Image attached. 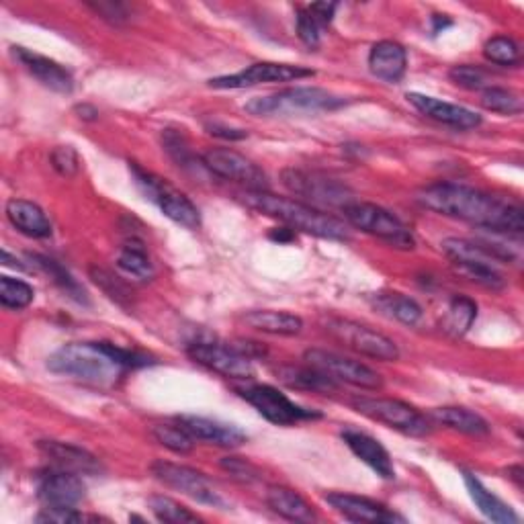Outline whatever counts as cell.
I'll use <instances>...</instances> for the list:
<instances>
[{
	"instance_id": "6da1fadb",
	"label": "cell",
	"mask_w": 524,
	"mask_h": 524,
	"mask_svg": "<svg viewBox=\"0 0 524 524\" xmlns=\"http://www.w3.org/2000/svg\"><path fill=\"white\" fill-rule=\"evenodd\" d=\"M418 201L430 211L469 222L488 232L520 236L524 230V215L518 205L473 187L436 183L422 189L418 193Z\"/></svg>"
},
{
	"instance_id": "7a4b0ae2",
	"label": "cell",
	"mask_w": 524,
	"mask_h": 524,
	"mask_svg": "<svg viewBox=\"0 0 524 524\" xmlns=\"http://www.w3.org/2000/svg\"><path fill=\"white\" fill-rule=\"evenodd\" d=\"M148 363L146 355L111 342H70L50 355L48 369L86 385L113 387L129 369Z\"/></svg>"
},
{
	"instance_id": "3957f363",
	"label": "cell",
	"mask_w": 524,
	"mask_h": 524,
	"mask_svg": "<svg viewBox=\"0 0 524 524\" xmlns=\"http://www.w3.org/2000/svg\"><path fill=\"white\" fill-rule=\"evenodd\" d=\"M242 201L248 207L256 209L258 213H265L273 217V220H279L291 230H299L324 240H348V230L340 220L308 203H301L289 197H279L269 191H250V189L242 195Z\"/></svg>"
},
{
	"instance_id": "277c9868",
	"label": "cell",
	"mask_w": 524,
	"mask_h": 524,
	"mask_svg": "<svg viewBox=\"0 0 524 524\" xmlns=\"http://www.w3.org/2000/svg\"><path fill=\"white\" fill-rule=\"evenodd\" d=\"M346 105V101L318 86H295L275 95L250 99L244 109L254 117H291L301 113L334 111Z\"/></svg>"
},
{
	"instance_id": "5b68a950",
	"label": "cell",
	"mask_w": 524,
	"mask_h": 524,
	"mask_svg": "<svg viewBox=\"0 0 524 524\" xmlns=\"http://www.w3.org/2000/svg\"><path fill=\"white\" fill-rule=\"evenodd\" d=\"M129 170L134 174V181L142 195L152 201L168 220L187 230H197L201 226V213L197 205L183 191L158 177V174L142 168L138 162H129Z\"/></svg>"
},
{
	"instance_id": "8992f818",
	"label": "cell",
	"mask_w": 524,
	"mask_h": 524,
	"mask_svg": "<svg viewBox=\"0 0 524 524\" xmlns=\"http://www.w3.org/2000/svg\"><path fill=\"white\" fill-rule=\"evenodd\" d=\"M346 222L398 250H414V234L391 211L375 203H351L342 209Z\"/></svg>"
},
{
	"instance_id": "52a82bcc",
	"label": "cell",
	"mask_w": 524,
	"mask_h": 524,
	"mask_svg": "<svg viewBox=\"0 0 524 524\" xmlns=\"http://www.w3.org/2000/svg\"><path fill=\"white\" fill-rule=\"evenodd\" d=\"M324 328L332 338H336L340 344L348 346L351 351L359 355H365L375 361H385V363L400 359L398 344L393 342L389 336L365 324L344 320V318H328L324 322Z\"/></svg>"
},
{
	"instance_id": "ba28073f",
	"label": "cell",
	"mask_w": 524,
	"mask_h": 524,
	"mask_svg": "<svg viewBox=\"0 0 524 524\" xmlns=\"http://www.w3.org/2000/svg\"><path fill=\"white\" fill-rule=\"evenodd\" d=\"M443 250L451 258V265L455 267V271L465 279L494 291L504 289L506 279L494 265L496 258H492L477 242L463 238H447L443 242Z\"/></svg>"
},
{
	"instance_id": "9c48e42d",
	"label": "cell",
	"mask_w": 524,
	"mask_h": 524,
	"mask_svg": "<svg viewBox=\"0 0 524 524\" xmlns=\"http://www.w3.org/2000/svg\"><path fill=\"white\" fill-rule=\"evenodd\" d=\"M150 471L160 484L189 496L195 502L215 506V508L226 506L222 494L217 492L211 479L193 467L160 459L150 465Z\"/></svg>"
},
{
	"instance_id": "30bf717a",
	"label": "cell",
	"mask_w": 524,
	"mask_h": 524,
	"mask_svg": "<svg viewBox=\"0 0 524 524\" xmlns=\"http://www.w3.org/2000/svg\"><path fill=\"white\" fill-rule=\"evenodd\" d=\"M281 181L291 193L305 197L316 205L344 209L351 203H355V195L351 189L330 177H324V174L320 172L287 168L281 174Z\"/></svg>"
},
{
	"instance_id": "8fae6325",
	"label": "cell",
	"mask_w": 524,
	"mask_h": 524,
	"mask_svg": "<svg viewBox=\"0 0 524 524\" xmlns=\"http://www.w3.org/2000/svg\"><path fill=\"white\" fill-rule=\"evenodd\" d=\"M240 396L256 408V412L267 418L269 422L277 424V426H291L303 420H312V418H320L318 412L308 410V408H301L295 402H291L285 393H281L277 387L273 385H246V387H238Z\"/></svg>"
},
{
	"instance_id": "7c38bea8",
	"label": "cell",
	"mask_w": 524,
	"mask_h": 524,
	"mask_svg": "<svg viewBox=\"0 0 524 524\" xmlns=\"http://www.w3.org/2000/svg\"><path fill=\"white\" fill-rule=\"evenodd\" d=\"M355 410L371 420L383 422L389 428H396L410 436H426L432 432L430 420L406 402L389 398H357Z\"/></svg>"
},
{
	"instance_id": "4fadbf2b",
	"label": "cell",
	"mask_w": 524,
	"mask_h": 524,
	"mask_svg": "<svg viewBox=\"0 0 524 524\" xmlns=\"http://www.w3.org/2000/svg\"><path fill=\"white\" fill-rule=\"evenodd\" d=\"M187 353L195 363L230 379L246 381L254 375L252 359L246 357L236 344L232 346V344L211 342V340H197L189 344Z\"/></svg>"
},
{
	"instance_id": "5bb4252c",
	"label": "cell",
	"mask_w": 524,
	"mask_h": 524,
	"mask_svg": "<svg viewBox=\"0 0 524 524\" xmlns=\"http://www.w3.org/2000/svg\"><path fill=\"white\" fill-rule=\"evenodd\" d=\"M303 359L305 363L322 371L324 375H328L334 381L348 383V385L361 387V389H381L383 387L381 375L373 371L371 367L348 359V357L324 351V348H310V351H305Z\"/></svg>"
},
{
	"instance_id": "9a60e30c",
	"label": "cell",
	"mask_w": 524,
	"mask_h": 524,
	"mask_svg": "<svg viewBox=\"0 0 524 524\" xmlns=\"http://www.w3.org/2000/svg\"><path fill=\"white\" fill-rule=\"evenodd\" d=\"M203 166L215 177L246 185L250 191H267L269 179L252 160L230 148H211L201 158Z\"/></svg>"
},
{
	"instance_id": "2e32d148",
	"label": "cell",
	"mask_w": 524,
	"mask_h": 524,
	"mask_svg": "<svg viewBox=\"0 0 524 524\" xmlns=\"http://www.w3.org/2000/svg\"><path fill=\"white\" fill-rule=\"evenodd\" d=\"M316 72L303 66H291V64H277V62H258L252 64L236 74L228 76H217L209 80L211 89H248V86H258L267 82H293L312 78Z\"/></svg>"
},
{
	"instance_id": "e0dca14e",
	"label": "cell",
	"mask_w": 524,
	"mask_h": 524,
	"mask_svg": "<svg viewBox=\"0 0 524 524\" xmlns=\"http://www.w3.org/2000/svg\"><path fill=\"white\" fill-rule=\"evenodd\" d=\"M37 496L50 508H74L84 498V484L76 473L54 467L37 475Z\"/></svg>"
},
{
	"instance_id": "ac0fdd59",
	"label": "cell",
	"mask_w": 524,
	"mask_h": 524,
	"mask_svg": "<svg viewBox=\"0 0 524 524\" xmlns=\"http://www.w3.org/2000/svg\"><path fill=\"white\" fill-rule=\"evenodd\" d=\"M326 502L344 518L353 522H369V524H393V522H406L404 516L391 512L383 504H377L369 498L355 496V494H344V492H332L326 496Z\"/></svg>"
},
{
	"instance_id": "d6986e66",
	"label": "cell",
	"mask_w": 524,
	"mask_h": 524,
	"mask_svg": "<svg viewBox=\"0 0 524 524\" xmlns=\"http://www.w3.org/2000/svg\"><path fill=\"white\" fill-rule=\"evenodd\" d=\"M13 54L25 66V70L35 80H39L43 86H46V89L60 93V95H70L74 91L72 74L56 60L33 54L31 50H25V48H13Z\"/></svg>"
},
{
	"instance_id": "ffe728a7",
	"label": "cell",
	"mask_w": 524,
	"mask_h": 524,
	"mask_svg": "<svg viewBox=\"0 0 524 524\" xmlns=\"http://www.w3.org/2000/svg\"><path fill=\"white\" fill-rule=\"evenodd\" d=\"M37 449L54 467L64 471H72L76 475H97L103 471L101 461L82 447L60 441H39Z\"/></svg>"
},
{
	"instance_id": "44dd1931",
	"label": "cell",
	"mask_w": 524,
	"mask_h": 524,
	"mask_svg": "<svg viewBox=\"0 0 524 524\" xmlns=\"http://www.w3.org/2000/svg\"><path fill=\"white\" fill-rule=\"evenodd\" d=\"M406 99L428 119L439 121L443 125H451L455 129H473L482 123V117L461 105H453V103L434 99L428 95H420V93H408Z\"/></svg>"
},
{
	"instance_id": "7402d4cb",
	"label": "cell",
	"mask_w": 524,
	"mask_h": 524,
	"mask_svg": "<svg viewBox=\"0 0 524 524\" xmlns=\"http://www.w3.org/2000/svg\"><path fill=\"white\" fill-rule=\"evenodd\" d=\"M177 422L193 436L195 441H203L217 447H228V449L240 447L248 439L240 428L232 424H224L220 420H211L203 416H179Z\"/></svg>"
},
{
	"instance_id": "603a6c76",
	"label": "cell",
	"mask_w": 524,
	"mask_h": 524,
	"mask_svg": "<svg viewBox=\"0 0 524 524\" xmlns=\"http://www.w3.org/2000/svg\"><path fill=\"white\" fill-rule=\"evenodd\" d=\"M342 441L379 477L396 479V467H393V461H391L387 449L377 439H373V436L359 432V430H344Z\"/></svg>"
},
{
	"instance_id": "cb8c5ba5",
	"label": "cell",
	"mask_w": 524,
	"mask_h": 524,
	"mask_svg": "<svg viewBox=\"0 0 524 524\" xmlns=\"http://www.w3.org/2000/svg\"><path fill=\"white\" fill-rule=\"evenodd\" d=\"M406 66L408 54L398 41H379L369 52V70L383 82H400L406 74Z\"/></svg>"
},
{
	"instance_id": "d4e9b609",
	"label": "cell",
	"mask_w": 524,
	"mask_h": 524,
	"mask_svg": "<svg viewBox=\"0 0 524 524\" xmlns=\"http://www.w3.org/2000/svg\"><path fill=\"white\" fill-rule=\"evenodd\" d=\"M7 217L21 234L29 238H50L52 236V224L43 209L27 199H11L7 203Z\"/></svg>"
},
{
	"instance_id": "484cf974",
	"label": "cell",
	"mask_w": 524,
	"mask_h": 524,
	"mask_svg": "<svg viewBox=\"0 0 524 524\" xmlns=\"http://www.w3.org/2000/svg\"><path fill=\"white\" fill-rule=\"evenodd\" d=\"M463 479H465V486L469 490L471 500L475 502L479 512H482L486 518L498 524H516L518 522V514L506 502L494 496L473 473L463 471Z\"/></svg>"
},
{
	"instance_id": "4316f807",
	"label": "cell",
	"mask_w": 524,
	"mask_h": 524,
	"mask_svg": "<svg viewBox=\"0 0 524 524\" xmlns=\"http://www.w3.org/2000/svg\"><path fill=\"white\" fill-rule=\"evenodd\" d=\"M267 504L273 512L293 522H312L316 518V512L310 506V502L291 488H283V486L269 488Z\"/></svg>"
},
{
	"instance_id": "83f0119b",
	"label": "cell",
	"mask_w": 524,
	"mask_h": 524,
	"mask_svg": "<svg viewBox=\"0 0 524 524\" xmlns=\"http://www.w3.org/2000/svg\"><path fill=\"white\" fill-rule=\"evenodd\" d=\"M244 322L258 330L275 336H297L303 330V320L295 314L275 310H254L244 316Z\"/></svg>"
},
{
	"instance_id": "f1b7e54d",
	"label": "cell",
	"mask_w": 524,
	"mask_h": 524,
	"mask_svg": "<svg viewBox=\"0 0 524 524\" xmlns=\"http://www.w3.org/2000/svg\"><path fill=\"white\" fill-rule=\"evenodd\" d=\"M373 305L375 308L387 316V318H393L398 320L406 326H414L422 320V308L420 303L404 293H396V291H389V293H377L373 297Z\"/></svg>"
},
{
	"instance_id": "f546056e",
	"label": "cell",
	"mask_w": 524,
	"mask_h": 524,
	"mask_svg": "<svg viewBox=\"0 0 524 524\" xmlns=\"http://www.w3.org/2000/svg\"><path fill=\"white\" fill-rule=\"evenodd\" d=\"M430 418L436 424H443L447 428H453L457 432L471 434V436H482V434L490 432V424L482 416L467 410V408H459V406L434 408L430 412Z\"/></svg>"
},
{
	"instance_id": "4dcf8cb0",
	"label": "cell",
	"mask_w": 524,
	"mask_h": 524,
	"mask_svg": "<svg viewBox=\"0 0 524 524\" xmlns=\"http://www.w3.org/2000/svg\"><path fill=\"white\" fill-rule=\"evenodd\" d=\"M477 318V305L473 299L457 295L451 299L449 308L441 320V330L453 338L465 336Z\"/></svg>"
},
{
	"instance_id": "1f68e13d",
	"label": "cell",
	"mask_w": 524,
	"mask_h": 524,
	"mask_svg": "<svg viewBox=\"0 0 524 524\" xmlns=\"http://www.w3.org/2000/svg\"><path fill=\"white\" fill-rule=\"evenodd\" d=\"M117 267L127 273L129 277H134L138 281H150L154 279V265L140 240H129L117 258Z\"/></svg>"
},
{
	"instance_id": "d6a6232c",
	"label": "cell",
	"mask_w": 524,
	"mask_h": 524,
	"mask_svg": "<svg viewBox=\"0 0 524 524\" xmlns=\"http://www.w3.org/2000/svg\"><path fill=\"white\" fill-rule=\"evenodd\" d=\"M279 377L289 387H297V389H312V391H322V393L336 389V381L330 379L328 375H324L322 371L314 369L312 365H308V367H283L279 371Z\"/></svg>"
},
{
	"instance_id": "836d02e7",
	"label": "cell",
	"mask_w": 524,
	"mask_h": 524,
	"mask_svg": "<svg viewBox=\"0 0 524 524\" xmlns=\"http://www.w3.org/2000/svg\"><path fill=\"white\" fill-rule=\"evenodd\" d=\"M29 260L33 262L35 267H39L43 273L50 275L54 279V283L72 299H76L78 303H86V293L84 289L78 285V281L60 265L58 260L50 258V256H43V254H29Z\"/></svg>"
},
{
	"instance_id": "e575fe53",
	"label": "cell",
	"mask_w": 524,
	"mask_h": 524,
	"mask_svg": "<svg viewBox=\"0 0 524 524\" xmlns=\"http://www.w3.org/2000/svg\"><path fill=\"white\" fill-rule=\"evenodd\" d=\"M89 275H91L93 283H95L97 287H101L103 293H105L111 301H115L117 305H121V308H125V310L134 308V301H136L134 291H131V287H129L121 277L113 275L111 271H107V269H103V267H91Z\"/></svg>"
},
{
	"instance_id": "d590c367",
	"label": "cell",
	"mask_w": 524,
	"mask_h": 524,
	"mask_svg": "<svg viewBox=\"0 0 524 524\" xmlns=\"http://www.w3.org/2000/svg\"><path fill=\"white\" fill-rule=\"evenodd\" d=\"M152 434H154V439H156L162 447L170 449L172 453L187 455V453H191L193 447H195V439H193V436H191L179 422H174V424H158V426H154Z\"/></svg>"
},
{
	"instance_id": "8d00e7d4",
	"label": "cell",
	"mask_w": 524,
	"mask_h": 524,
	"mask_svg": "<svg viewBox=\"0 0 524 524\" xmlns=\"http://www.w3.org/2000/svg\"><path fill=\"white\" fill-rule=\"evenodd\" d=\"M482 107L500 115H518L522 111V101L514 91L502 86H486L482 91Z\"/></svg>"
},
{
	"instance_id": "74e56055",
	"label": "cell",
	"mask_w": 524,
	"mask_h": 524,
	"mask_svg": "<svg viewBox=\"0 0 524 524\" xmlns=\"http://www.w3.org/2000/svg\"><path fill=\"white\" fill-rule=\"evenodd\" d=\"M150 510L160 522H170V524H187V522H199L201 518L193 514L189 508L179 504L177 500L166 498V496H152L148 500Z\"/></svg>"
},
{
	"instance_id": "f35d334b",
	"label": "cell",
	"mask_w": 524,
	"mask_h": 524,
	"mask_svg": "<svg viewBox=\"0 0 524 524\" xmlns=\"http://www.w3.org/2000/svg\"><path fill=\"white\" fill-rule=\"evenodd\" d=\"M35 291L29 283L13 279V277H0V303L9 310H25L31 305Z\"/></svg>"
},
{
	"instance_id": "ab89813d",
	"label": "cell",
	"mask_w": 524,
	"mask_h": 524,
	"mask_svg": "<svg viewBox=\"0 0 524 524\" xmlns=\"http://www.w3.org/2000/svg\"><path fill=\"white\" fill-rule=\"evenodd\" d=\"M484 56L488 62L498 66H516L520 64V46L512 37L498 35L486 41Z\"/></svg>"
},
{
	"instance_id": "60d3db41",
	"label": "cell",
	"mask_w": 524,
	"mask_h": 524,
	"mask_svg": "<svg viewBox=\"0 0 524 524\" xmlns=\"http://www.w3.org/2000/svg\"><path fill=\"white\" fill-rule=\"evenodd\" d=\"M162 146L168 152V156L177 162L179 166H193V152L189 148V142L185 138L183 131L179 129H164L162 131Z\"/></svg>"
},
{
	"instance_id": "b9f144b4",
	"label": "cell",
	"mask_w": 524,
	"mask_h": 524,
	"mask_svg": "<svg viewBox=\"0 0 524 524\" xmlns=\"http://www.w3.org/2000/svg\"><path fill=\"white\" fill-rule=\"evenodd\" d=\"M449 78L451 82H455L461 89H469V91H479V89H486V82L488 76L482 68L477 66H469V64H461V66H453L449 70Z\"/></svg>"
},
{
	"instance_id": "7bdbcfd3",
	"label": "cell",
	"mask_w": 524,
	"mask_h": 524,
	"mask_svg": "<svg viewBox=\"0 0 524 524\" xmlns=\"http://www.w3.org/2000/svg\"><path fill=\"white\" fill-rule=\"evenodd\" d=\"M220 465L226 473H230L234 479H238V482H242V484H254L260 479V471L250 461H246L242 457H224L220 461Z\"/></svg>"
},
{
	"instance_id": "ee69618b",
	"label": "cell",
	"mask_w": 524,
	"mask_h": 524,
	"mask_svg": "<svg viewBox=\"0 0 524 524\" xmlns=\"http://www.w3.org/2000/svg\"><path fill=\"white\" fill-rule=\"evenodd\" d=\"M297 35L312 50L320 46V25L308 9H297Z\"/></svg>"
},
{
	"instance_id": "f6af8a7d",
	"label": "cell",
	"mask_w": 524,
	"mask_h": 524,
	"mask_svg": "<svg viewBox=\"0 0 524 524\" xmlns=\"http://www.w3.org/2000/svg\"><path fill=\"white\" fill-rule=\"evenodd\" d=\"M50 160H52V166L62 174V177H74V174L80 170V158L72 146L54 148Z\"/></svg>"
},
{
	"instance_id": "bcb514c9",
	"label": "cell",
	"mask_w": 524,
	"mask_h": 524,
	"mask_svg": "<svg viewBox=\"0 0 524 524\" xmlns=\"http://www.w3.org/2000/svg\"><path fill=\"white\" fill-rule=\"evenodd\" d=\"M37 522H84V520H99L97 516H84L76 508H46L37 518Z\"/></svg>"
},
{
	"instance_id": "7dc6e473",
	"label": "cell",
	"mask_w": 524,
	"mask_h": 524,
	"mask_svg": "<svg viewBox=\"0 0 524 524\" xmlns=\"http://www.w3.org/2000/svg\"><path fill=\"white\" fill-rule=\"evenodd\" d=\"M89 9L111 25H123L129 21V11L121 3H89Z\"/></svg>"
},
{
	"instance_id": "c3c4849f",
	"label": "cell",
	"mask_w": 524,
	"mask_h": 524,
	"mask_svg": "<svg viewBox=\"0 0 524 524\" xmlns=\"http://www.w3.org/2000/svg\"><path fill=\"white\" fill-rule=\"evenodd\" d=\"M207 129H209L211 136L222 138V140H230V142L248 138V134H246L244 129H236V127H230V125H222V123H211V125H207Z\"/></svg>"
},
{
	"instance_id": "681fc988",
	"label": "cell",
	"mask_w": 524,
	"mask_h": 524,
	"mask_svg": "<svg viewBox=\"0 0 524 524\" xmlns=\"http://www.w3.org/2000/svg\"><path fill=\"white\" fill-rule=\"evenodd\" d=\"M338 5L336 3H316L312 7H308V11L314 15V19L318 21V25H328L336 13Z\"/></svg>"
},
{
	"instance_id": "f907efd6",
	"label": "cell",
	"mask_w": 524,
	"mask_h": 524,
	"mask_svg": "<svg viewBox=\"0 0 524 524\" xmlns=\"http://www.w3.org/2000/svg\"><path fill=\"white\" fill-rule=\"evenodd\" d=\"M74 111L80 113L78 117H80V119H86V121H95V119L99 117V111H97L95 107H91V105H78Z\"/></svg>"
},
{
	"instance_id": "816d5d0a",
	"label": "cell",
	"mask_w": 524,
	"mask_h": 524,
	"mask_svg": "<svg viewBox=\"0 0 524 524\" xmlns=\"http://www.w3.org/2000/svg\"><path fill=\"white\" fill-rule=\"evenodd\" d=\"M432 23H434V33H443L447 27H451V19H447L445 15H434L432 17Z\"/></svg>"
},
{
	"instance_id": "f5cc1de1",
	"label": "cell",
	"mask_w": 524,
	"mask_h": 524,
	"mask_svg": "<svg viewBox=\"0 0 524 524\" xmlns=\"http://www.w3.org/2000/svg\"><path fill=\"white\" fill-rule=\"evenodd\" d=\"M508 477L514 479V484H516L518 488H522V467H520V465L510 467V469H508Z\"/></svg>"
}]
</instances>
